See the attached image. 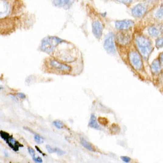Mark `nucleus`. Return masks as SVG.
I'll use <instances>...</instances> for the list:
<instances>
[{
    "label": "nucleus",
    "instance_id": "39448f33",
    "mask_svg": "<svg viewBox=\"0 0 163 163\" xmlns=\"http://www.w3.org/2000/svg\"><path fill=\"white\" fill-rule=\"evenodd\" d=\"M87 11L90 20L93 35L98 41H100L107 25V20L95 9L88 8Z\"/></svg>",
    "mask_w": 163,
    "mask_h": 163
},
{
    "label": "nucleus",
    "instance_id": "6ab92c4d",
    "mask_svg": "<svg viewBox=\"0 0 163 163\" xmlns=\"http://www.w3.org/2000/svg\"><path fill=\"white\" fill-rule=\"evenodd\" d=\"M53 125L56 127L57 129H62L64 127V124L62 121L60 120H56L53 122Z\"/></svg>",
    "mask_w": 163,
    "mask_h": 163
},
{
    "label": "nucleus",
    "instance_id": "7c9ffc66",
    "mask_svg": "<svg viewBox=\"0 0 163 163\" xmlns=\"http://www.w3.org/2000/svg\"><path fill=\"white\" fill-rule=\"evenodd\" d=\"M148 2H154L155 0H147Z\"/></svg>",
    "mask_w": 163,
    "mask_h": 163
},
{
    "label": "nucleus",
    "instance_id": "ddd939ff",
    "mask_svg": "<svg viewBox=\"0 0 163 163\" xmlns=\"http://www.w3.org/2000/svg\"><path fill=\"white\" fill-rule=\"evenodd\" d=\"M148 5L146 3H140L134 6L131 10L132 16L136 20L141 19L147 14Z\"/></svg>",
    "mask_w": 163,
    "mask_h": 163
},
{
    "label": "nucleus",
    "instance_id": "a878e982",
    "mask_svg": "<svg viewBox=\"0 0 163 163\" xmlns=\"http://www.w3.org/2000/svg\"><path fill=\"white\" fill-rule=\"evenodd\" d=\"M121 158L122 161L125 162H129L131 160V159L130 158L127 156H122L121 157Z\"/></svg>",
    "mask_w": 163,
    "mask_h": 163
},
{
    "label": "nucleus",
    "instance_id": "c756f323",
    "mask_svg": "<svg viewBox=\"0 0 163 163\" xmlns=\"http://www.w3.org/2000/svg\"><path fill=\"white\" fill-rule=\"evenodd\" d=\"M4 153H5V156H6V157L9 156V154H8V152H7V151H6V150L4 151Z\"/></svg>",
    "mask_w": 163,
    "mask_h": 163
},
{
    "label": "nucleus",
    "instance_id": "c85d7f7f",
    "mask_svg": "<svg viewBox=\"0 0 163 163\" xmlns=\"http://www.w3.org/2000/svg\"><path fill=\"white\" fill-rule=\"evenodd\" d=\"M158 58L159 59L160 62H161V66H163V52L160 54Z\"/></svg>",
    "mask_w": 163,
    "mask_h": 163
},
{
    "label": "nucleus",
    "instance_id": "423d86ee",
    "mask_svg": "<svg viewBox=\"0 0 163 163\" xmlns=\"http://www.w3.org/2000/svg\"><path fill=\"white\" fill-rule=\"evenodd\" d=\"M123 60L138 72H144L145 63L133 42L128 49L125 57Z\"/></svg>",
    "mask_w": 163,
    "mask_h": 163
},
{
    "label": "nucleus",
    "instance_id": "cd10ccee",
    "mask_svg": "<svg viewBox=\"0 0 163 163\" xmlns=\"http://www.w3.org/2000/svg\"><path fill=\"white\" fill-rule=\"evenodd\" d=\"M35 148L36 150L37 151H38V152L40 153V154H42L43 156H46V154H45V153H43V152H42V150H40V148H39L38 146H35Z\"/></svg>",
    "mask_w": 163,
    "mask_h": 163
},
{
    "label": "nucleus",
    "instance_id": "4468645a",
    "mask_svg": "<svg viewBox=\"0 0 163 163\" xmlns=\"http://www.w3.org/2000/svg\"><path fill=\"white\" fill-rule=\"evenodd\" d=\"M52 4L54 7L68 10L75 4L76 0H50Z\"/></svg>",
    "mask_w": 163,
    "mask_h": 163
},
{
    "label": "nucleus",
    "instance_id": "0eeeda50",
    "mask_svg": "<svg viewBox=\"0 0 163 163\" xmlns=\"http://www.w3.org/2000/svg\"><path fill=\"white\" fill-rule=\"evenodd\" d=\"M43 66L49 72L61 75H68L73 70L72 66L60 62L50 56L44 59Z\"/></svg>",
    "mask_w": 163,
    "mask_h": 163
},
{
    "label": "nucleus",
    "instance_id": "9b49d317",
    "mask_svg": "<svg viewBox=\"0 0 163 163\" xmlns=\"http://www.w3.org/2000/svg\"><path fill=\"white\" fill-rule=\"evenodd\" d=\"M151 38H158L163 32V25L161 24H151L146 26L142 31Z\"/></svg>",
    "mask_w": 163,
    "mask_h": 163
},
{
    "label": "nucleus",
    "instance_id": "b1692460",
    "mask_svg": "<svg viewBox=\"0 0 163 163\" xmlns=\"http://www.w3.org/2000/svg\"><path fill=\"white\" fill-rule=\"evenodd\" d=\"M27 150H28L29 154L31 155L32 158L35 157V151L31 147H29L27 148Z\"/></svg>",
    "mask_w": 163,
    "mask_h": 163
},
{
    "label": "nucleus",
    "instance_id": "7ed1b4c3",
    "mask_svg": "<svg viewBox=\"0 0 163 163\" xmlns=\"http://www.w3.org/2000/svg\"><path fill=\"white\" fill-rule=\"evenodd\" d=\"M133 43L143 59L145 63L148 62L154 49L151 37L142 31L135 30Z\"/></svg>",
    "mask_w": 163,
    "mask_h": 163
},
{
    "label": "nucleus",
    "instance_id": "393cba45",
    "mask_svg": "<svg viewBox=\"0 0 163 163\" xmlns=\"http://www.w3.org/2000/svg\"><path fill=\"white\" fill-rule=\"evenodd\" d=\"M33 160L36 163H42L43 162L42 158H40V157L38 156V157L32 158Z\"/></svg>",
    "mask_w": 163,
    "mask_h": 163
},
{
    "label": "nucleus",
    "instance_id": "f8f14e48",
    "mask_svg": "<svg viewBox=\"0 0 163 163\" xmlns=\"http://www.w3.org/2000/svg\"><path fill=\"white\" fill-rule=\"evenodd\" d=\"M0 135L2 138L7 144L9 147L11 148L13 151L17 152L20 147H24L23 145L20 143L13 138L12 135H10L9 133L1 130L0 131Z\"/></svg>",
    "mask_w": 163,
    "mask_h": 163
},
{
    "label": "nucleus",
    "instance_id": "aec40b11",
    "mask_svg": "<svg viewBox=\"0 0 163 163\" xmlns=\"http://www.w3.org/2000/svg\"><path fill=\"white\" fill-rule=\"evenodd\" d=\"M154 17L156 19L161 20L163 19V11L161 9H158L154 14Z\"/></svg>",
    "mask_w": 163,
    "mask_h": 163
},
{
    "label": "nucleus",
    "instance_id": "f03ea898",
    "mask_svg": "<svg viewBox=\"0 0 163 163\" xmlns=\"http://www.w3.org/2000/svg\"><path fill=\"white\" fill-rule=\"evenodd\" d=\"M49 56L69 65L83 66V57L79 48L71 42L62 39L54 47Z\"/></svg>",
    "mask_w": 163,
    "mask_h": 163
},
{
    "label": "nucleus",
    "instance_id": "f3484780",
    "mask_svg": "<svg viewBox=\"0 0 163 163\" xmlns=\"http://www.w3.org/2000/svg\"><path fill=\"white\" fill-rule=\"evenodd\" d=\"M81 143L82 146L86 148L87 150L90 151H94V149L93 146L88 142L86 140L84 139V138H82L81 139Z\"/></svg>",
    "mask_w": 163,
    "mask_h": 163
},
{
    "label": "nucleus",
    "instance_id": "9d476101",
    "mask_svg": "<svg viewBox=\"0 0 163 163\" xmlns=\"http://www.w3.org/2000/svg\"><path fill=\"white\" fill-rule=\"evenodd\" d=\"M113 26H110L114 31H122L135 29L136 22L134 20H116L113 22Z\"/></svg>",
    "mask_w": 163,
    "mask_h": 163
},
{
    "label": "nucleus",
    "instance_id": "4be33fe9",
    "mask_svg": "<svg viewBox=\"0 0 163 163\" xmlns=\"http://www.w3.org/2000/svg\"><path fill=\"white\" fill-rule=\"evenodd\" d=\"M46 148L47 150L49 153H57V152L58 148H53L49 145L47 144L46 145Z\"/></svg>",
    "mask_w": 163,
    "mask_h": 163
},
{
    "label": "nucleus",
    "instance_id": "a211bd4d",
    "mask_svg": "<svg viewBox=\"0 0 163 163\" xmlns=\"http://www.w3.org/2000/svg\"><path fill=\"white\" fill-rule=\"evenodd\" d=\"M155 47L157 49L161 48L163 47V37L157 38L155 40Z\"/></svg>",
    "mask_w": 163,
    "mask_h": 163
},
{
    "label": "nucleus",
    "instance_id": "f257e3e1",
    "mask_svg": "<svg viewBox=\"0 0 163 163\" xmlns=\"http://www.w3.org/2000/svg\"><path fill=\"white\" fill-rule=\"evenodd\" d=\"M1 35L6 36L18 29L33 26L36 17L26 12L24 0H1Z\"/></svg>",
    "mask_w": 163,
    "mask_h": 163
},
{
    "label": "nucleus",
    "instance_id": "bb28decb",
    "mask_svg": "<svg viewBox=\"0 0 163 163\" xmlns=\"http://www.w3.org/2000/svg\"><path fill=\"white\" fill-rule=\"evenodd\" d=\"M17 95L18 97H20V98H21V99H25L26 97V95H25V94L23 93H18L17 94Z\"/></svg>",
    "mask_w": 163,
    "mask_h": 163
},
{
    "label": "nucleus",
    "instance_id": "473e14b6",
    "mask_svg": "<svg viewBox=\"0 0 163 163\" xmlns=\"http://www.w3.org/2000/svg\"><path fill=\"white\" fill-rule=\"evenodd\" d=\"M3 88H3V87L2 86V85H1V89H2Z\"/></svg>",
    "mask_w": 163,
    "mask_h": 163
},
{
    "label": "nucleus",
    "instance_id": "5701e85b",
    "mask_svg": "<svg viewBox=\"0 0 163 163\" xmlns=\"http://www.w3.org/2000/svg\"><path fill=\"white\" fill-rule=\"evenodd\" d=\"M118 2L126 5H130L133 2V0H116Z\"/></svg>",
    "mask_w": 163,
    "mask_h": 163
},
{
    "label": "nucleus",
    "instance_id": "2eb2a0df",
    "mask_svg": "<svg viewBox=\"0 0 163 163\" xmlns=\"http://www.w3.org/2000/svg\"><path fill=\"white\" fill-rule=\"evenodd\" d=\"M161 66L159 58L154 59L150 65V69L152 74L154 75H159L161 70Z\"/></svg>",
    "mask_w": 163,
    "mask_h": 163
},
{
    "label": "nucleus",
    "instance_id": "20e7f679",
    "mask_svg": "<svg viewBox=\"0 0 163 163\" xmlns=\"http://www.w3.org/2000/svg\"><path fill=\"white\" fill-rule=\"evenodd\" d=\"M135 29L122 31H115V45L117 54L122 58L127 54L133 42Z\"/></svg>",
    "mask_w": 163,
    "mask_h": 163
},
{
    "label": "nucleus",
    "instance_id": "412c9836",
    "mask_svg": "<svg viewBox=\"0 0 163 163\" xmlns=\"http://www.w3.org/2000/svg\"><path fill=\"white\" fill-rule=\"evenodd\" d=\"M34 138L36 142L38 144H42L44 143V138L41 137V136H40V135H39V134H35Z\"/></svg>",
    "mask_w": 163,
    "mask_h": 163
},
{
    "label": "nucleus",
    "instance_id": "dca6fc26",
    "mask_svg": "<svg viewBox=\"0 0 163 163\" xmlns=\"http://www.w3.org/2000/svg\"><path fill=\"white\" fill-rule=\"evenodd\" d=\"M88 126L91 128L95 129V130H101V128L98 125L97 119H96V117L94 114H92L91 115Z\"/></svg>",
    "mask_w": 163,
    "mask_h": 163
},
{
    "label": "nucleus",
    "instance_id": "2f4dec72",
    "mask_svg": "<svg viewBox=\"0 0 163 163\" xmlns=\"http://www.w3.org/2000/svg\"><path fill=\"white\" fill-rule=\"evenodd\" d=\"M160 9H161V10H162V11H163V4H162V5H161Z\"/></svg>",
    "mask_w": 163,
    "mask_h": 163
},
{
    "label": "nucleus",
    "instance_id": "1a4fd4ad",
    "mask_svg": "<svg viewBox=\"0 0 163 163\" xmlns=\"http://www.w3.org/2000/svg\"><path fill=\"white\" fill-rule=\"evenodd\" d=\"M61 38L56 36H47L42 40L40 47V50L49 55L53 50L54 47Z\"/></svg>",
    "mask_w": 163,
    "mask_h": 163
},
{
    "label": "nucleus",
    "instance_id": "6e6552de",
    "mask_svg": "<svg viewBox=\"0 0 163 163\" xmlns=\"http://www.w3.org/2000/svg\"><path fill=\"white\" fill-rule=\"evenodd\" d=\"M103 47L106 52L112 56L117 53L115 39V31L113 29L106 34L104 38Z\"/></svg>",
    "mask_w": 163,
    "mask_h": 163
}]
</instances>
